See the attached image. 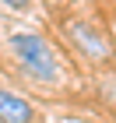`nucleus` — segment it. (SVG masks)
<instances>
[{
    "instance_id": "nucleus-1",
    "label": "nucleus",
    "mask_w": 116,
    "mask_h": 123,
    "mask_svg": "<svg viewBox=\"0 0 116 123\" xmlns=\"http://www.w3.org/2000/svg\"><path fill=\"white\" fill-rule=\"evenodd\" d=\"M11 53H14V60L21 63V70L32 77V81H39V85H53L60 77V63H56V53L49 49L46 39L32 35V32H18V35H11Z\"/></svg>"
},
{
    "instance_id": "nucleus-2",
    "label": "nucleus",
    "mask_w": 116,
    "mask_h": 123,
    "mask_svg": "<svg viewBox=\"0 0 116 123\" xmlns=\"http://www.w3.org/2000/svg\"><path fill=\"white\" fill-rule=\"evenodd\" d=\"M63 32H67L70 46H77L88 60H95V63H98V60H109V56H113L109 39L102 35L98 28H92L88 21H67V25H63Z\"/></svg>"
},
{
    "instance_id": "nucleus-3",
    "label": "nucleus",
    "mask_w": 116,
    "mask_h": 123,
    "mask_svg": "<svg viewBox=\"0 0 116 123\" xmlns=\"http://www.w3.org/2000/svg\"><path fill=\"white\" fill-rule=\"evenodd\" d=\"M0 123H35V109L28 98L0 88Z\"/></svg>"
},
{
    "instance_id": "nucleus-4",
    "label": "nucleus",
    "mask_w": 116,
    "mask_h": 123,
    "mask_svg": "<svg viewBox=\"0 0 116 123\" xmlns=\"http://www.w3.org/2000/svg\"><path fill=\"white\" fill-rule=\"evenodd\" d=\"M0 4H7L11 11H28L32 7V0H0Z\"/></svg>"
}]
</instances>
